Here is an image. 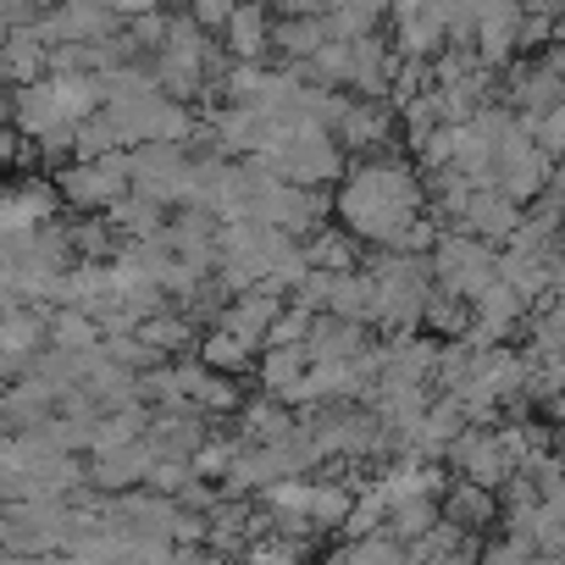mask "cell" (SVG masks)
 <instances>
[{
  "label": "cell",
  "mask_w": 565,
  "mask_h": 565,
  "mask_svg": "<svg viewBox=\"0 0 565 565\" xmlns=\"http://www.w3.org/2000/svg\"><path fill=\"white\" fill-rule=\"evenodd\" d=\"M433 521H438V499H399V504L388 510L383 532H388L394 543H416L422 532H433Z\"/></svg>",
  "instance_id": "obj_2"
},
{
  "label": "cell",
  "mask_w": 565,
  "mask_h": 565,
  "mask_svg": "<svg viewBox=\"0 0 565 565\" xmlns=\"http://www.w3.org/2000/svg\"><path fill=\"white\" fill-rule=\"evenodd\" d=\"M438 515L449 521V526H460V532H482L488 521H499V493H488V488H477V482H455V488H444L438 493Z\"/></svg>",
  "instance_id": "obj_1"
},
{
  "label": "cell",
  "mask_w": 565,
  "mask_h": 565,
  "mask_svg": "<svg viewBox=\"0 0 565 565\" xmlns=\"http://www.w3.org/2000/svg\"><path fill=\"white\" fill-rule=\"evenodd\" d=\"M532 554H537V548H532L526 537L510 532V537H499V543L482 548V565H532Z\"/></svg>",
  "instance_id": "obj_4"
},
{
  "label": "cell",
  "mask_w": 565,
  "mask_h": 565,
  "mask_svg": "<svg viewBox=\"0 0 565 565\" xmlns=\"http://www.w3.org/2000/svg\"><path fill=\"white\" fill-rule=\"evenodd\" d=\"M56 339H62L67 350H73V344H89V339H95V322H89V317H62V333H56Z\"/></svg>",
  "instance_id": "obj_5"
},
{
  "label": "cell",
  "mask_w": 565,
  "mask_h": 565,
  "mask_svg": "<svg viewBox=\"0 0 565 565\" xmlns=\"http://www.w3.org/2000/svg\"><path fill=\"white\" fill-rule=\"evenodd\" d=\"M200 350H205L211 372H238V366H249V355H255L244 339H233V333H222V328H211V339H205Z\"/></svg>",
  "instance_id": "obj_3"
}]
</instances>
